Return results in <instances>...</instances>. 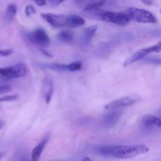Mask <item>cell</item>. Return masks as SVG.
I'll use <instances>...</instances> for the list:
<instances>
[{
  "mask_svg": "<svg viewBox=\"0 0 161 161\" xmlns=\"http://www.w3.org/2000/svg\"><path fill=\"white\" fill-rule=\"evenodd\" d=\"M142 124L146 127H151V126H157V127H161V121L159 117L153 115H146L142 119Z\"/></svg>",
  "mask_w": 161,
  "mask_h": 161,
  "instance_id": "14",
  "label": "cell"
},
{
  "mask_svg": "<svg viewBox=\"0 0 161 161\" xmlns=\"http://www.w3.org/2000/svg\"><path fill=\"white\" fill-rule=\"evenodd\" d=\"M35 3H36V4L39 6H45V5L47 4V1H46V0H35Z\"/></svg>",
  "mask_w": 161,
  "mask_h": 161,
  "instance_id": "26",
  "label": "cell"
},
{
  "mask_svg": "<svg viewBox=\"0 0 161 161\" xmlns=\"http://www.w3.org/2000/svg\"><path fill=\"white\" fill-rule=\"evenodd\" d=\"M82 69V63L80 61H74L67 64V70L69 72H77Z\"/></svg>",
  "mask_w": 161,
  "mask_h": 161,
  "instance_id": "19",
  "label": "cell"
},
{
  "mask_svg": "<svg viewBox=\"0 0 161 161\" xmlns=\"http://www.w3.org/2000/svg\"><path fill=\"white\" fill-rule=\"evenodd\" d=\"M53 92V84L52 80L49 77H45L42 83V94L46 104H50L51 102Z\"/></svg>",
  "mask_w": 161,
  "mask_h": 161,
  "instance_id": "10",
  "label": "cell"
},
{
  "mask_svg": "<svg viewBox=\"0 0 161 161\" xmlns=\"http://www.w3.org/2000/svg\"><path fill=\"white\" fill-rule=\"evenodd\" d=\"M149 149L146 145H120L101 146L96 148V153L103 157L116 159H130L147 153Z\"/></svg>",
  "mask_w": 161,
  "mask_h": 161,
  "instance_id": "1",
  "label": "cell"
},
{
  "mask_svg": "<svg viewBox=\"0 0 161 161\" xmlns=\"http://www.w3.org/2000/svg\"><path fill=\"white\" fill-rule=\"evenodd\" d=\"M21 161H28L27 160H21Z\"/></svg>",
  "mask_w": 161,
  "mask_h": 161,
  "instance_id": "30",
  "label": "cell"
},
{
  "mask_svg": "<svg viewBox=\"0 0 161 161\" xmlns=\"http://www.w3.org/2000/svg\"><path fill=\"white\" fill-rule=\"evenodd\" d=\"M161 51V42H158L157 44L151 47H146V48L141 49L134 53L133 54L130 55L129 58H127L124 62V67H127V66L130 65V64H134V63L137 62L138 61H141L143 58H146L147 55L153 53H160Z\"/></svg>",
  "mask_w": 161,
  "mask_h": 161,
  "instance_id": "5",
  "label": "cell"
},
{
  "mask_svg": "<svg viewBox=\"0 0 161 161\" xmlns=\"http://www.w3.org/2000/svg\"><path fill=\"white\" fill-rule=\"evenodd\" d=\"M25 14H26L27 17H30L31 15H33V14H36V10L32 5H28V6L25 7Z\"/></svg>",
  "mask_w": 161,
  "mask_h": 161,
  "instance_id": "21",
  "label": "cell"
},
{
  "mask_svg": "<svg viewBox=\"0 0 161 161\" xmlns=\"http://www.w3.org/2000/svg\"><path fill=\"white\" fill-rule=\"evenodd\" d=\"M11 91L10 86L8 85H0V94L8 93Z\"/></svg>",
  "mask_w": 161,
  "mask_h": 161,
  "instance_id": "23",
  "label": "cell"
},
{
  "mask_svg": "<svg viewBox=\"0 0 161 161\" xmlns=\"http://www.w3.org/2000/svg\"><path fill=\"white\" fill-rule=\"evenodd\" d=\"M14 53L12 50L9 49H6V50H0V57H7L11 55Z\"/></svg>",
  "mask_w": 161,
  "mask_h": 161,
  "instance_id": "22",
  "label": "cell"
},
{
  "mask_svg": "<svg viewBox=\"0 0 161 161\" xmlns=\"http://www.w3.org/2000/svg\"><path fill=\"white\" fill-rule=\"evenodd\" d=\"M127 15L130 20L142 24H157V19L152 13L146 9L139 8H129L127 11Z\"/></svg>",
  "mask_w": 161,
  "mask_h": 161,
  "instance_id": "3",
  "label": "cell"
},
{
  "mask_svg": "<svg viewBox=\"0 0 161 161\" xmlns=\"http://www.w3.org/2000/svg\"><path fill=\"white\" fill-rule=\"evenodd\" d=\"M4 156H5V153H3V152L0 153V160H1L2 159H3V157H4Z\"/></svg>",
  "mask_w": 161,
  "mask_h": 161,
  "instance_id": "28",
  "label": "cell"
},
{
  "mask_svg": "<svg viewBox=\"0 0 161 161\" xmlns=\"http://www.w3.org/2000/svg\"><path fill=\"white\" fill-rule=\"evenodd\" d=\"M42 69H48L54 71H68L67 64H58V63H50V64H42Z\"/></svg>",
  "mask_w": 161,
  "mask_h": 161,
  "instance_id": "17",
  "label": "cell"
},
{
  "mask_svg": "<svg viewBox=\"0 0 161 161\" xmlns=\"http://www.w3.org/2000/svg\"><path fill=\"white\" fill-rule=\"evenodd\" d=\"M141 101V96H139L137 94H130V95L120 97V98H118L116 100L109 102V103L105 105V109L112 110L116 109V108H124V107L131 106V105L138 103Z\"/></svg>",
  "mask_w": 161,
  "mask_h": 161,
  "instance_id": "6",
  "label": "cell"
},
{
  "mask_svg": "<svg viewBox=\"0 0 161 161\" xmlns=\"http://www.w3.org/2000/svg\"><path fill=\"white\" fill-rule=\"evenodd\" d=\"M105 3V0H100L98 2H96V3H92V4L88 5L86 7H85L84 11L86 12H91V11L96 10V9H98V8H100L101 6H103Z\"/></svg>",
  "mask_w": 161,
  "mask_h": 161,
  "instance_id": "18",
  "label": "cell"
},
{
  "mask_svg": "<svg viewBox=\"0 0 161 161\" xmlns=\"http://www.w3.org/2000/svg\"><path fill=\"white\" fill-rule=\"evenodd\" d=\"M97 30V25H93L86 28V29L83 30V35H82V40L85 45H87L91 42V39H93L94 36L95 35L96 31Z\"/></svg>",
  "mask_w": 161,
  "mask_h": 161,
  "instance_id": "13",
  "label": "cell"
},
{
  "mask_svg": "<svg viewBox=\"0 0 161 161\" xmlns=\"http://www.w3.org/2000/svg\"><path fill=\"white\" fill-rule=\"evenodd\" d=\"M4 125H5V123L3 122V121L2 120V119H0V130H1L2 128H3Z\"/></svg>",
  "mask_w": 161,
  "mask_h": 161,
  "instance_id": "27",
  "label": "cell"
},
{
  "mask_svg": "<svg viewBox=\"0 0 161 161\" xmlns=\"http://www.w3.org/2000/svg\"><path fill=\"white\" fill-rule=\"evenodd\" d=\"M91 12H96L95 16L97 17V19L102 20V21L113 23L115 25H119V26H125V25H128L129 22L130 21L127 14H124V13H116L105 10L97 11V9L91 11Z\"/></svg>",
  "mask_w": 161,
  "mask_h": 161,
  "instance_id": "2",
  "label": "cell"
},
{
  "mask_svg": "<svg viewBox=\"0 0 161 161\" xmlns=\"http://www.w3.org/2000/svg\"><path fill=\"white\" fill-rule=\"evenodd\" d=\"M18 99V95H6L3 96V97H0V102H14V101H17Z\"/></svg>",
  "mask_w": 161,
  "mask_h": 161,
  "instance_id": "20",
  "label": "cell"
},
{
  "mask_svg": "<svg viewBox=\"0 0 161 161\" xmlns=\"http://www.w3.org/2000/svg\"><path fill=\"white\" fill-rule=\"evenodd\" d=\"M58 39L60 42H65V43H69V42H72L74 39V35L69 30H63V31H60L57 36Z\"/></svg>",
  "mask_w": 161,
  "mask_h": 161,
  "instance_id": "15",
  "label": "cell"
},
{
  "mask_svg": "<svg viewBox=\"0 0 161 161\" xmlns=\"http://www.w3.org/2000/svg\"><path fill=\"white\" fill-rule=\"evenodd\" d=\"M123 111L119 108L116 109H112L111 112L107 113L103 118H102V124L105 127H112L116 125V123L120 118Z\"/></svg>",
  "mask_w": 161,
  "mask_h": 161,
  "instance_id": "9",
  "label": "cell"
},
{
  "mask_svg": "<svg viewBox=\"0 0 161 161\" xmlns=\"http://www.w3.org/2000/svg\"><path fill=\"white\" fill-rule=\"evenodd\" d=\"M85 24V20L76 14L68 15V28H75L83 26Z\"/></svg>",
  "mask_w": 161,
  "mask_h": 161,
  "instance_id": "12",
  "label": "cell"
},
{
  "mask_svg": "<svg viewBox=\"0 0 161 161\" xmlns=\"http://www.w3.org/2000/svg\"><path fill=\"white\" fill-rule=\"evenodd\" d=\"M17 5L14 4V3H10V4L8 5L6 9V13H5V17H6V20L7 21L10 22L14 20L16 14H17Z\"/></svg>",
  "mask_w": 161,
  "mask_h": 161,
  "instance_id": "16",
  "label": "cell"
},
{
  "mask_svg": "<svg viewBox=\"0 0 161 161\" xmlns=\"http://www.w3.org/2000/svg\"><path fill=\"white\" fill-rule=\"evenodd\" d=\"M49 137H46L43 140L40 142L36 147L31 151V161H38L39 157L42 155V152H43L44 149H45L46 146H47V142H48Z\"/></svg>",
  "mask_w": 161,
  "mask_h": 161,
  "instance_id": "11",
  "label": "cell"
},
{
  "mask_svg": "<svg viewBox=\"0 0 161 161\" xmlns=\"http://www.w3.org/2000/svg\"><path fill=\"white\" fill-rule=\"evenodd\" d=\"M143 4L146 5V6H153L154 4V0H140Z\"/></svg>",
  "mask_w": 161,
  "mask_h": 161,
  "instance_id": "25",
  "label": "cell"
},
{
  "mask_svg": "<svg viewBox=\"0 0 161 161\" xmlns=\"http://www.w3.org/2000/svg\"><path fill=\"white\" fill-rule=\"evenodd\" d=\"M83 161H91V160L89 158V157H85V158L83 159Z\"/></svg>",
  "mask_w": 161,
  "mask_h": 161,
  "instance_id": "29",
  "label": "cell"
},
{
  "mask_svg": "<svg viewBox=\"0 0 161 161\" xmlns=\"http://www.w3.org/2000/svg\"><path fill=\"white\" fill-rule=\"evenodd\" d=\"M26 37L31 43L39 47L40 48L47 47L50 45V37L42 28H37L34 31H29L27 33Z\"/></svg>",
  "mask_w": 161,
  "mask_h": 161,
  "instance_id": "7",
  "label": "cell"
},
{
  "mask_svg": "<svg viewBox=\"0 0 161 161\" xmlns=\"http://www.w3.org/2000/svg\"><path fill=\"white\" fill-rule=\"evenodd\" d=\"M27 66L24 63L14 64L13 66L0 68V78L1 80H7L12 79L20 78L26 75Z\"/></svg>",
  "mask_w": 161,
  "mask_h": 161,
  "instance_id": "4",
  "label": "cell"
},
{
  "mask_svg": "<svg viewBox=\"0 0 161 161\" xmlns=\"http://www.w3.org/2000/svg\"><path fill=\"white\" fill-rule=\"evenodd\" d=\"M50 3V4L52 5V6H58V5L61 4L62 3H64L65 0H49Z\"/></svg>",
  "mask_w": 161,
  "mask_h": 161,
  "instance_id": "24",
  "label": "cell"
},
{
  "mask_svg": "<svg viewBox=\"0 0 161 161\" xmlns=\"http://www.w3.org/2000/svg\"><path fill=\"white\" fill-rule=\"evenodd\" d=\"M41 17L53 28H68V16L43 13V14H41Z\"/></svg>",
  "mask_w": 161,
  "mask_h": 161,
  "instance_id": "8",
  "label": "cell"
}]
</instances>
